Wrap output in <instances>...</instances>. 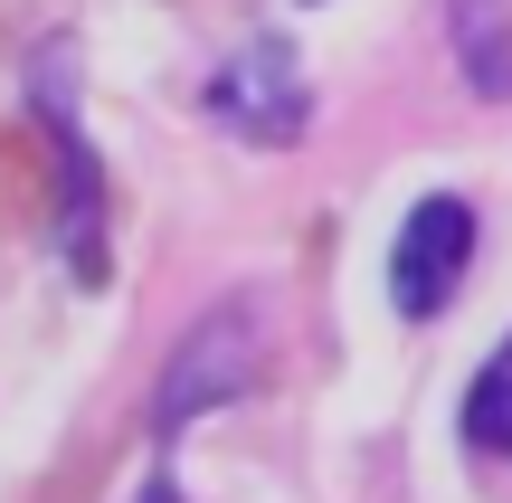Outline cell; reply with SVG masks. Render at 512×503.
Segmentation results:
<instances>
[{
  "instance_id": "cell-4",
  "label": "cell",
  "mask_w": 512,
  "mask_h": 503,
  "mask_svg": "<svg viewBox=\"0 0 512 503\" xmlns=\"http://www.w3.org/2000/svg\"><path fill=\"white\" fill-rule=\"evenodd\" d=\"M209 105H219L238 133H256V143H294L304 114H313V95H304V76H294V57L266 38V48H247L238 67L209 86Z\"/></svg>"
},
{
  "instance_id": "cell-6",
  "label": "cell",
  "mask_w": 512,
  "mask_h": 503,
  "mask_svg": "<svg viewBox=\"0 0 512 503\" xmlns=\"http://www.w3.org/2000/svg\"><path fill=\"white\" fill-rule=\"evenodd\" d=\"M465 447L512 456V342L475 371V390H465Z\"/></svg>"
},
{
  "instance_id": "cell-3",
  "label": "cell",
  "mask_w": 512,
  "mask_h": 503,
  "mask_svg": "<svg viewBox=\"0 0 512 503\" xmlns=\"http://www.w3.org/2000/svg\"><path fill=\"white\" fill-rule=\"evenodd\" d=\"M38 124H48V143H57V171H67V266L86 285H105V181H95V152H86V133H76V114H67V57H48L38 67Z\"/></svg>"
},
{
  "instance_id": "cell-1",
  "label": "cell",
  "mask_w": 512,
  "mask_h": 503,
  "mask_svg": "<svg viewBox=\"0 0 512 503\" xmlns=\"http://www.w3.org/2000/svg\"><path fill=\"white\" fill-rule=\"evenodd\" d=\"M256 380H266V323H256L247 295L209 304L200 323L181 333V352H171L162 390H152V437H181L190 418L228 409V399H247Z\"/></svg>"
},
{
  "instance_id": "cell-2",
  "label": "cell",
  "mask_w": 512,
  "mask_h": 503,
  "mask_svg": "<svg viewBox=\"0 0 512 503\" xmlns=\"http://www.w3.org/2000/svg\"><path fill=\"white\" fill-rule=\"evenodd\" d=\"M465 266H475V209H465L456 190H427V200L399 219V247H389V304H399L408 323L446 314L456 285H465Z\"/></svg>"
},
{
  "instance_id": "cell-7",
  "label": "cell",
  "mask_w": 512,
  "mask_h": 503,
  "mask_svg": "<svg viewBox=\"0 0 512 503\" xmlns=\"http://www.w3.org/2000/svg\"><path fill=\"white\" fill-rule=\"evenodd\" d=\"M143 503H181V494H171V475H152V485H143Z\"/></svg>"
},
{
  "instance_id": "cell-5",
  "label": "cell",
  "mask_w": 512,
  "mask_h": 503,
  "mask_svg": "<svg viewBox=\"0 0 512 503\" xmlns=\"http://www.w3.org/2000/svg\"><path fill=\"white\" fill-rule=\"evenodd\" d=\"M446 29H456L465 86L475 95H512V0H446Z\"/></svg>"
}]
</instances>
